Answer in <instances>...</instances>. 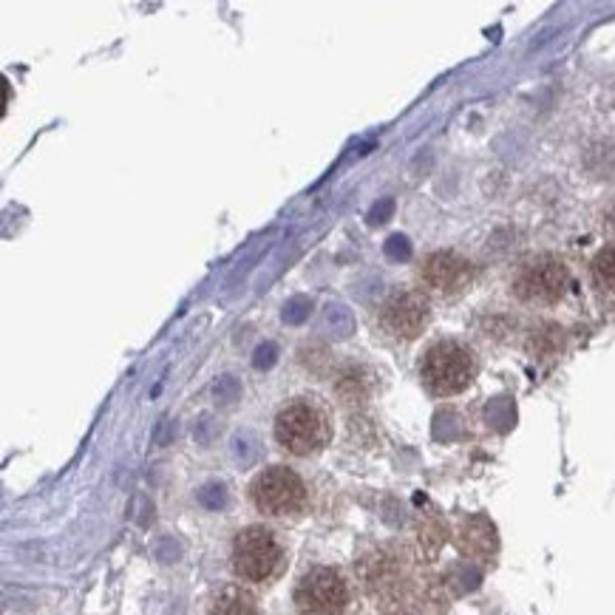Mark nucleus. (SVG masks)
I'll return each mask as SVG.
<instances>
[{
    "label": "nucleus",
    "mask_w": 615,
    "mask_h": 615,
    "mask_svg": "<svg viewBox=\"0 0 615 615\" xmlns=\"http://www.w3.org/2000/svg\"><path fill=\"white\" fill-rule=\"evenodd\" d=\"M227 559L236 581L247 587H270L284 576L290 562V547L273 525L253 522L233 533Z\"/></svg>",
    "instance_id": "nucleus-1"
},
{
    "label": "nucleus",
    "mask_w": 615,
    "mask_h": 615,
    "mask_svg": "<svg viewBox=\"0 0 615 615\" xmlns=\"http://www.w3.org/2000/svg\"><path fill=\"white\" fill-rule=\"evenodd\" d=\"M275 445L295 460H309L332 443V417L315 397H292L275 411Z\"/></svg>",
    "instance_id": "nucleus-2"
},
{
    "label": "nucleus",
    "mask_w": 615,
    "mask_h": 615,
    "mask_svg": "<svg viewBox=\"0 0 615 615\" xmlns=\"http://www.w3.org/2000/svg\"><path fill=\"white\" fill-rule=\"evenodd\" d=\"M292 607L298 615H352L358 590L343 567L312 564L292 587Z\"/></svg>",
    "instance_id": "nucleus-3"
},
{
    "label": "nucleus",
    "mask_w": 615,
    "mask_h": 615,
    "mask_svg": "<svg viewBox=\"0 0 615 615\" xmlns=\"http://www.w3.org/2000/svg\"><path fill=\"white\" fill-rule=\"evenodd\" d=\"M247 496L253 502L258 516L264 519H278V522H287V519H298L301 513L309 508V488L304 477L290 468V465H270V468H261L250 488Z\"/></svg>",
    "instance_id": "nucleus-4"
},
{
    "label": "nucleus",
    "mask_w": 615,
    "mask_h": 615,
    "mask_svg": "<svg viewBox=\"0 0 615 615\" xmlns=\"http://www.w3.org/2000/svg\"><path fill=\"white\" fill-rule=\"evenodd\" d=\"M477 375L474 352L460 341H437L428 346L426 358L420 363L423 386L434 397H451L465 392Z\"/></svg>",
    "instance_id": "nucleus-5"
},
{
    "label": "nucleus",
    "mask_w": 615,
    "mask_h": 615,
    "mask_svg": "<svg viewBox=\"0 0 615 615\" xmlns=\"http://www.w3.org/2000/svg\"><path fill=\"white\" fill-rule=\"evenodd\" d=\"M567 284H570V273L562 258L536 256L519 267V273L513 278V292L528 304H553L567 292Z\"/></svg>",
    "instance_id": "nucleus-6"
},
{
    "label": "nucleus",
    "mask_w": 615,
    "mask_h": 615,
    "mask_svg": "<svg viewBox=\"0 0 615 615\" xmlns=\"http://www.w3.org/2000/svg\"><path fill=\"white\" fill-rule=\"evenodd\" d=\"M431 321V307L423 292H392L380 307V326L397 341H414Z\"/></svg>",
    "instance_id": "nucleus-7"
},
{
    "label": "nucleus",
    "mask_w": 615,
    "mask_h": 615,
    "mask_svg": "<svg viewBox=\"0 0 615 615\" xmlns=\"http://www.w3.org/2000/svg\"><path fill=\"white\" fill-rule=\"evenodd\" d=\"M474 281V264L460 253L437 250L420 264V284L437 295H457Z\"/></svg>",
    "instance_id": "nucleus-8"
},
{
    "label": "nucleus",
    "mask_w": 615,
    "mask_h": 615,
    "mask_svg": "<svg viewBox=\"0 0 615 615\" xmlns=\"http://www.w3.org/2000/svg\"><path fill=\"white\" fill-rule=\"evenodd\" d=\"M205 615H264L261 604L253 587L241 584V581H230L222 584L219 590H213V596L207 601Z\"/></svg>",
    "instance_id": "nucleus-9"
},
{
    "label": "nucleus",
    "mask_w": 615,
    "mask_h": 615,
    "mask_svg": "<svg viewBox=\"0 0 615 615\" xmlns=\"http://www.w3.org/2000/svg\"><path fill=\"white\" fill-rule=\"evenodd\" d=\"M593 278H596L598 290L615 298V244L598 250V256L593 258Z\"/></svg>",
    "instance_id": "nucleus-10"
}]
</instances>
